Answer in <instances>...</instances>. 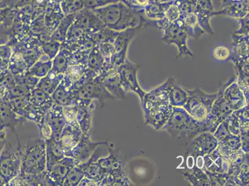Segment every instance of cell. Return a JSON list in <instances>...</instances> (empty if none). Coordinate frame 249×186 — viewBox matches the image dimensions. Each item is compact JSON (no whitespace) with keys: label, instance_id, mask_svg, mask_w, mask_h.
Returning <instances> with one entry per match:
<instances>
[{"label":"cell","instance_id":"cell-49","mask_svg":"<svg viewBox=\"0 0 249 186\" xmlns=\"http://www.w3.org/2000/svg\"><path fill=\"white\" fill-rule=\"evenodd\" d=\"M226 119L228 121V129L230 133H231L233 135H239V120L234 111H233L231 114L226 118Z\"/></svg>","mask_w":249,"mask_h":186},{"label":"cell","instance_id":"cell-39","mask_svg":"<svg viewBox=\"0 0 249 186\" xmlns=\"http://www.w3.org/2000/svg\"><path fill=\"white\" fill-rule=\"evenodd\" d=\"M71 52L69 50L63 48L56 54L52 60V70L56 74H64L69 67L71 60Z\"/></svg>","mask_w":249,"mask_h":186},{"label":"cell","instance_id":"cell-5","mask_svg":"<svg viewBox=\"0 0 249 186\" xmlns=\"http://www.w3.org/2000/svg\"><path fill=\"white\" fill-rule=\"evenodd\" d=\"M17 148L8 143L0 154V176L6 185L21 172L22 151L23 149L18 138Z\"/></svg>","mask_w":249,"mask_h":186},{"label":"cell","instance_id":"cell-44","mask_svg":"<svg viewBox=\"0 0 249 186\" xmlns=\"http://www.w3.org/2000/svg\"><path fill=\"white\" fill-rule=\"evenodd\" d=\"M227 159L229 165L228 174L233 177V174L244 163L249 161V153H246L242 149H239L229 156H225Z\"/></svg>","mask_w":249,"mask_h":186},{"label":"cell","instance_id":"cell-32","mask_svg":"<svg viewBox=\"0 0 249 186\" xmlns=\"http://www.w3.org/2000/svg\"><path fill=\"white\" fill-rule=\"evenodd\" d=\"M29 101L32 105L48 112L53 106V101L51 95L43 92L37 87L29 93Z\"/></svg>","mask_w":249,"mask_h":186},{"label":"cell","instance_id":"cell-47","mask_svg":"<svg viewBox=\"0 0 249 186\" xmlns=\"http://www.w3.org/2000/svg\"><path fill=\"white\" fill-rule=\"evenodd\" d=\"M197 1L198 0H174L173 3L179 8L181 14L186 15L196 10Z\"/></svg>","mask_w":249,"mask_h":186},{"label":"cell","instance_id":"cell-50","mask_svg":"<svg viewBox=\"0 0 249 186\" xmlns=\"http://www.w3.org/2000/svg\"><path fill=\"white\" fill-rule=\"evenodd\" d=\"M63 115L66 124L74 123L78 122L76 119L77 107L76 106H67L63 107Z\"/></svg>","mask_w":249,"mask_h":186},{"label":"cell","instance_id":"cell-10","mask_svg":"<svg viewBox=\"0 0 249 186\" xmlns=\"http://www.w3.org/2000/svg\"><path fill=\"white\" fill-rule=\"evenodd\" d=\"M140 66L131 62L126 58L123 64L118 68L120 83L124 92H130L137 93L140 97L141 102L143 99L146 92L140 87L137 80V72L140 69Z\"/></svg>","mask_w":249,"mask_h":186},{"label":"cell","instance_id":"cell-41","mask_svg":"<svg viewBox=\"0 0 249 186\" xmlns=\"http://www.w3.org/2000/svg\"><path fill=\"white\" fill-rule=\"evenodd\" d=\"M104 63L105 60L99 48L94 47L88 56L87 64L88 69L97 76L103 69Z\"/></svg>","mask_w":249,"mask_h":186},{"label":"cell","instance_id":"cell-52","mask_svg":"<svg viewBox=\"0 0 249 186\" xmlns=\"http://www.w3.org/2000/svg\"><path fill=\"white\" fill-rule=\"evenodd\" d=\"M249 14L247 15L246 17L237 19L240 24V28L234 32L235 35L243 36H249Z\"/></svg>","mask_w":249,"mask_h":186},{"label":"cell","instance_id":"cell-55","mask_svg":"<svg viewBox=\"0 0 249 186\" xmlns=\"http://www.w3.org/2000/svg\"><path fill=\"white\" fill-rule=\"evenodd\" d=\"M79 186H96V183L90 179L86 177H84V178L80 181V184L78 185Z\"/></svg>","mask_w":249,"mask_h":186},{"label":"cell","instance_id":"cell-33","mask_svg":"<svg viewBox=\"0 0 249 186\" xmlns=\"http://www.w3.org/2000/svg\"><path fill=\"white\" fill-rule=\"evenodd\" d=\"M45 142V147H46V171H48L51 168L52 166L65 157V155L58 141L51 138Z\"/></svg>","mask_w":249,"mask_h":186},{"label":"cell","instance_id":"cell-29","mask_svg":"<svg viewBox=\"0 0 249 186\" xmlns=\"http://www.w3.org/2000/svg\"><path fill=\"white\" fill-rule=\"evenodd\" d=\"M47 171L38 174L21 173L20 172L9 182V186H46Z\"/></svg>","mask_w":249,"mask_h":186},{"label":"cell","instance_id":"cell-37","mask_svg":"<svg viewBox=\"0 0 249 186\" xmlns=\"http://www.w3.org/2000/svg\"><path fill=\"white\" fill-rule=\"evenodd\" d=\"M188 93L177 85L173 79L169 89V103L173 107L183 108L187 101Z\"/></svg>","mask_w":249,"mask_h":186},{"label":"cell","instance_id":"cell-4","mask_svg":"<svg viewBox=\"0 0 249 186\" xmlns=\"http://www.w3.org/2000/svg\"><path fill=\"white\" fill-rule=\"evenodd\" d=\"M45 142L42 138L27 142L22 151L21 173L38 174L46 171Z\"/></svg>","mask_w":249,"mask_h":186},{"label":"cell","instance_id":"cell-27","mask_svg":"<svg viewBox=\"0 0 249 186\" xmlns=\"http://www.w3.org/2000/svg\"><path fill=\"white\" fill-rule=\"evenodd\" d=\"M53 103L62 107L76 106L77 104V97L73 91L67 88L62 82L58 86L56 89L54 91L51 95Z\"/></svg>","mask_w":249,"mask_h":186},{"label":"cell","instance_id":"cell-2","mask_svg":"<svg viewBox=\"0 0 249 186\" xmlns=\"http://www.w3.org/2000/svg\"><path fill=\"white\" fill-rule=\"evenodd\" d=\"M101 15L102 21L112 30L122 31L149 27L150 19L144 15V8L129 6L124 1L117 2L104 8Z\"/></svg>","mask_w":249,"mask_h":186},{"label":"cell","instance_id":"cell-34","mask_svg":"<svg viewBox=\"0 0 249 186\" xmlns=\"http://www.w3.org/2000/svg\"><path fill=\"white\" fill-rule=\"evenodd\" d=\"M180 16L183 18L184 29L189 37L198 40L202 37L205 32L199 26L198 18L195 11Z\"/></svg>","mask_w":249,"mask_h":186},{"label":"cell","instance_id":"cell-53","mask_svg":"<svg viewBox=\"0 0 249 186\" xmlns=\"http://www.w3.org/2000/svg\"><path fill=\"white\" fill-rule=\"evenodd\" d=\"M230 133V131L228 129V121L227 119H226L225 121H223L219 125L216 130L214 131L213 135L214 137L217 138V140H219Z\"/></svg>","mask_w":249,"mask_h":186},{"label":"cell","instance_id":"cell-21","mask_svg":"<svg viewBox=\"0 0 249 186\" xmlns=\"http://www.w3.org/2000/svg\"><path fill=\"white\" fill-rule=\"evenodd\" d=\"M173 77H169L161 85L155 88L148 93H146L143 99L141 102L142 108L148 106L170 104L169 99V89ZM171 105V104H170Z\"/></svg>","mask_w":249,"mask_h":186},{"label":"cell","instance_id":"cell-43","mask_svg":"<svg viewBox=\"0 0 249 186\" xmlns=\"http://www.w3.org/2000/svg\"><path fill=\"white\" fill-rule=\"evenodd\" d=\"M8 67L11 74L15 76L24 74L29 70L23 56L18 50L15 51L14 54L11 56Z\"/></svg>","mask_w":249,"mask_h":186},{"label":"cell","instance_id":"cell-11","mask_svg":"<svg viewBox=\"0 0 249 186\" xmlns=\"http://www.w3.org/2000/svg\"><path fill=\"white\" fill-rule=\"evenodd\" d=\"M118 68L112 63L105 62L103 69L94 79L103 84L115 98L124 99L126 93L120 83Z\"/></svg>","mask_w":249,"mask_h":186},{"label":"cell","instance_id":"cell-6","mask_svg":"<svg viewBox=\"0 0 249 186\" xmlns=\"http://www.w3.org/2000/svg\"><path fill=\"white\" fill-rule=\"evenodd\" d=\"M188 98L183 108L192 117L197 120H203L210 114L213 104L216 99L217 93L207 94L200 89L186 90Z\"/></svg>","mask_w":249,"mask_h":186},{"label":"cell","instance_id":"cell-25","mask_svg":"<svg viewBox=\"0 0 249 186\" xmlns=\"http://www.w3.org/2000/svg\"><path fill=\"white\" fill-rule=\"evenodd\" d=\"M223 97L233 111L239 110L249 105L246 103L243 93L235 81L227 86L224 92Z\"/></svg>","mask_w":249,"mask_h":186},{"label":"cell","instance_id":"cell-28","mask_svg":"<svg viewBox=\"0 0 249 186\" xmlns=\"http://www.w3.org/2000/svg\"><path fill=\"white\" fill-rule=\"evenodd\" d=\"M99 156L94 152L93 155L86 162L79 163L74 167L68 174L66 179L63 183V186H77L80 184L84 177L85 176L86 170L88 165L95 160L98 159Z\"/></svg>","mask_w":249,"mask_h":186},{"label":"cell","instance_id":"cell-36","mask_svg":"<svg viewBox=\"0 0 249 186\" xmlns=\"http://www.w3.org/2000/svg\"><path fill=\"white\" fill-rule=\"evenodd\" d=\"M182 172L183 177L193 186H214L213 183L208 178L207 174L196 166L190 172Z\"/></svg>","mask_w":249,"mask_h":186},{"label":"cell","instance_id":"cell-51","mask_svg":"<svg viewBox=\"0 0 249 186\" xmlns=\"http://www.w3.org/2000/svg\"><path fill=\"white\" fill-rule=\"evenodd\" d=\"M180 15L181 12L179 8L173 3L167 9L164 18L169 22H173L178 19Z\"/></svg>","mask_w":249,"mask_h":186},{"label":"cell","instance_id":"cell-22","mask_svg":"<svg viewBox=\"0 0 249 186\" xmlns=\"http://www.w3.org/2000/svg\"><path fill=\"white\" fill-rule=\"evenodd\" d=\"M218 15L238 19L249 14V0H221Z\"/></svg>","mask_w":249,"mask_h":186},{"label":"cell","instance_id":"cell-3","mask_svg":"<svg viewBox=\"0 0 249 186\" xmlns=\"http://www.w3.org/2000/svg\"><path fill=\"white\" fill-rule=\"evenodd\" d=\"M107 147L108 155L97 160V163L107 175L101 186H133L132 181L126 176V161L121 151L115 148L114 144L109 142Z\"/></svg>","mask_w":249,"mask_h":186},{"label":"cell","instance_id":"cell-30","mask_svg":"<svg viewBox=\"0 0 249 186\" xmlns=\"http://www.w3.org/2000/svg\"><path fill=\"white\" fill-rule=\"evenodd\" d=\"M249 105L244 106L234 112L239 120L240 137L242 142L241 149L246 153H249Z\"/></svg>","mask_w":249,"mask_h":186},{"label":"cell","instance_id":"cell-16","mask_svg":"<svg viewBox=\"0 0 249 186\" xmlns=\"http://www.w3.org/2000/svg\"><path fill=\"white\" fill-rule=\"evenodd\" d=\"M145 124L152 126L156 130L161 129L168 121L173 112V106L163 104L142 108Z\"/></svg>","mask_w":249,"mask_h":186},{"label":"cell","instance_id":"cell-12","mask_svg":"<svg viewBox=\"0 0 249 186\" xmlns=\"http://www.w3.org/2000/svg\"><path fill=\"white\" fill-rule=\"evenodd\" d=\"M96 77L87 65H70L64 74L62 83L73 90L88 81L93 80Z\"/></svg>","mask_w":249,"mask_h":186},{"label":"cell","instance_id":"cell-56","mask_svg":"<svg viewBox=\"0 0 249 186\" xmlns=\"http://www.w3.org/2000/svg\"><path fill=\"white\" fill-rule=\"evenodd\" d=\"M173 1H174V0H154L153 3H165V2Z\"/></svg>","mask_w":249,"mask_h":186},{"label":"cell","instance_id":"cell-20","mask_svg":"<svg viewBox=\"0 0 249 186\" xmlns=\"http://www.w3.org/2000/svg\"><path fill=\"white\" fill-rule=\"evenodd\" d=\"M195 12L201 29L205 33L214 35L213 30L210 24V19L215 16H218V14L217 11L214 10L212 0H198Z\"/></svg>","mask_w":249,"mask_h":186},{"label":"cell","instance_id":"cell-8","mask_svg":"<svg viewBox=\"0 0 249 186\" xmlns=\"http://www.w3.org/2000/svg\"><path fill=\"white\" fill-rule=\"evenodd\" d=\"M73 91L78 99L77 104L90 105L93 100H97L101 104V108H103L107 99H115L103 84L94 79Z\"/></svg>","mask_w":249,"mask_h":186},{"label":"cell","instance_id":"cell-45","mask_svg":"<svg viewBox=\"0 0 249 186\" xmlns=\"http://www.w3.org/2000/svg\"><path fill=\"white\" fill-rule=\"evenodd\" d=\"M29 94L28 96L13 97L5 103L8 104L9 107L15 114L25 118L29 106L30 105L28 98Z\"/></svg>","mask_w":249,"mask_h":186},{"label":"cell","instance_id":"cell-13","mask_svg":"<svg viewBox=\"0 0 249 186\" xmlns=\"http://www.w3.org/2000/svg\"><path fill=\"white\" fill-rule=\"evenodd\" d=\"M218 140L214 137L213 133L210 131H205L196 136L187 145L185 153L197 157L198 156H205L212 153L217 148Z\"/></svg>","mask_w":249,"mask_h":186},{"label":"cell","instance_id":"cell-48","mask_svg":"<svg viewBox=\"0 0 249 186\" xmlns=\"http://www.w3.org/2000/svg\"><path fill=\"white\" fill-rule=\"evenodd\" d=\"M213 56L215 59L218 61H230L231 58V49L225 45H218L214 47Z\"/></svg>","mask_w":249,"mask_h":186},{"label":"cell","instance_id":"cell-46","mask_svg":"<svg viewBox=\"0 0 249 186\" xmlns=\"http://www.w3.org/2000/svg\"><path fill=\"white\" fill-rule=\"evenodd\" d=\"M249 161L242 164L233 174V179L236 186H249Z\"/></svg>","mask_w":249,"mask_h":186},{"label":"cell","instance_id":"cell-26","mask_svg":"<svg viewBox=\"0 0 249 186\" xmlns=\"http://www.w3.org/2000/svg\"><path fill=\"white\" fill-rule=\"evenodd\" d=\"M25 118L15 114L7 104H0V130L9 128L16 131L15 128L26 122Z\"/></svg>","mask_w":249,"mask_h":186},{"label":"cell","instance_id":"cell-24","mask_svg":"<svg viewBox=\"0 0 249 186\" xmlns=\"http://www.w3.org/2000/svg\"><path fill=\"white\" fill-rule=\"evenodd\" d=\"M76 119L84 135H91L92 131V117L95 106L93 102L90 105L76 104Z\"/></svg>","mask_w":249,"mask_h":186},{"label":"cell","instance_id":"cell-15","mask_svg":"<svg viewBox=\"0 0 249 186\" xmlns=\"http://www.w3.org/2000/svg\"><path fill=\"white\" fill-rule=\"evenodd\" d=\"M231 37V56L230 61L234 63L235 69L249 67V36L236 35L233 33Z\"/></svg>","mask_w":249,"mask_h":186},{"label":"cell","instance_id":"cell-18","mask_svg":"<svg viewBox=\"0 0 249 186\" xmlns=\"http://www.w3.org/2000/svg\"><path fill=\"white\" fill-rule=\"evenodd\" d=\"M90 136L91 135L83 134L80 142L70 152L69 156L74 158L78 164L87 161L90 156L93 155L98 147L101 146V145H104V146L105 145L107 147L108 144V140L104 142L92 141Z\"/></svg>","mask_w":249,"mask_h":186},{"label":"cell","instance_id":"cell-54","mask_svg":"<svg viewBox=\"0 0 249 186\" xmlns=\"http://www.w3.org/2000/svg\"><path fill=\"white\" fill-rule=\"evenodd\" d=\"M124 2L129 6L144 8L148 4L153 3L154 0H124Z\"/></svg>","mask_w":249,"mask_h":186},{"label":"cell","instance_id":"cell-35","mask_svg":"<svg viewBox=\"0 0 249 186\" xmlns=\"http://www.w3.org/2000/svg\"><path fill=\"white\" fill-rule=\"evenodd\" d=\"M64 74H56L53 70H51L46 76L40 78L36 87L43 91L47 94L52 95L62 82Z\"/></svg>","mask_w":249,"mask_h":186},{"label":"cell","instance_id":"cell-31","mask_svg":"<svg viewBox=\"0 0 249 186\" xmlns=\"http://www.w3.org/2000/svg\"><path fill=\"white\" fill-rule=\"evenodd\" d=\"M241 147L242 142L240 135H233L230 133L218 140L217 149L222 156H229L241 149Z\"/></svg>","mask_w":249,"mask_h":186},{"label":"cell","instance_id":"cell-38","mask_svg":"<svg viewBox=\"0 0 249 186\" xmlns=\"http://www.w3.org/2000/svg\"><path fill=\"white\" fill-rule=\"evenodd\" d=\"M173 1L149 4L144 8V15L148 19L151 20L158 21L164 19L167 9L173 3Z\"/></svg>","mask_w":249,"mask_h":186},{"label":"cell","instance_id":"cell-1","mask_svg":"<svg viewBox=\"0 0 249 186\" xmlns=\"http://www.w3.org/2000/svg\"><path fill=\"white\" fill-rule=\"evenodd\" d=\"M161 129L185 147L201 133L210 131L213 133L211 125L207 120L196 119L184 108L179 107H173L168 121Z\"/></svg>","mask_w":249,"mask_h":186},{"label":"cell","instance_id":"cell-17","mask_svg":"<svg viewBox=\"0 0 249 186\" xmlns=\"http://www.w3.org/2000/svg\"><path fill=\"white\" fill-rule=\"evenodd\" d=\"M137 30H140V29L131 28L117 32L114 40L115 52L111 58V63L112 65L119 67L124 62L126 58L129 45L135 37Z\"/></svg>","mask_w":249,"mask_h":186},{"label":"cell","instance_id":"cell-9","mask_svg":"<svg viewBox=\"0 0 249 186\" xmlns=\"http://www.w3.org/2000/svg\"><path fill=\"white\" fill-rule=\"evenodd\" d=\"M236 77H232L229 79L227 82L219 85L218 92L217 93L216 99L213 104L210 114L206 117L205 119L211 125L213 132H214L217 128L222 122L225 121L229 115L232 114L233 111L230 108L227 102L224 98V92L227 86L234 82Z\"/></svg>","mask_w":249,"mask_h":186},{"label":"cell","instance_id":"cell-40","mask_svg":"<svg viewBox=\"0 0 249 186\" xmlns=\"http://www.w3.org/2000/svg\"><path fill=\"white\" fill-rule=\"evenodd\" d=\"M52 68V61L51 59L47 58L44 60V56H40V57L29 69L26 72L29 75L35 76L37 78H42L46 76L49 72L51 71Z\"/></svg>","mask_w":249,"mask_h":186},{"label":"cell","instance_id":"cell-14","mask_svg":"<svg viewBox=\"0 0 249 186\" xmlns=\"http://www.w3.org/2000/svg\"><path fill=\"white\" fill-rule=\"evenodd\" d=\"M76 165L74 158L65 156L47 171L46 186H63L68 174Z\"/></svg>","mask_w":249,"mask_h":186},{"label":"cell","instance_id":"cell-42","mask_svg":"<svg viewBox=\"0 0 249 186\" xmlns=\"http://www.w3.org/2000/svg\"><path fill=\"white\" fill-rule=\"evenodd\" d=\"M97 160L92 161L88 165L85 177L93 181L96 186H101L102 183L107 178V175L101 166L97 163Z\"/></svg>","mask_w":249,"mask_h":186},{"label":"cell","instance_id":"cell-7","mask_svg":"<svg viewBox=\"0 0 249 186\" xmlns=\"http://www.w3.org/2000/svg\"><path fill=\"white\" fill-rule=\"evenodd\" d=\"M164 32L162 41L164 44L176 45L178 48V55L176 59L191 56L194 58L193 54L187 47V40L189 38L184 29L183 18L180 17L173 22H170L163 29Z\"/></svg>","mask_w":249,"mask_h":186},{"label":"cell","instance_id":"cell-23","mask_svg":"<svg viewBox=\"0 0 249 186\" xmlns=\"http://www.w3.org/2000/svg\"><path fill=\"white\" fill-rule=\"evenodd\" d=\"M44 120L52 129L53 133L52 138L56 141H59L61 133L66 125L63 115V107L53 104L51 110L45 115Z\"/></svg>","mask_w":249,"mask_h":186},{"label":"cell","instance_id":"cell-19","mask_svg":"<svg viewBox=\"0 0 249 186\" xmlns=\"http://www.w3.org/2000/svg\"><path fill=\"white\" fill-rule=\"evenodd\" d=\"M83 135L78 122L65 125L58 141L62 146L65 156H69L70 152L80 142Z\"/></svg>","mask_w":249,"mask_h":186}]
</instances>
